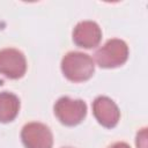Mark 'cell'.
Returning a JSON list of instances; mask_svg holds the SVG:
<instances>
[{"instance_id": "obj_1", "label": "cell", "mask_w": 148, "mask_h": 148, "mask_svg": "<svg viewBox=\"0 0 148 148\" xmlns=\"http://www.w3.org/2000/svg\"><path fill=\"white\" fill-rule=\"evenodd\" d=\"M61 72L64 76L75 83L89 80L95 72V62L92 58L83 52L71 51L61 59Z\"/></svg>"}, {"instance_id": "obj_2", "label": "cell", "mask_w": 148, "mask_h": 148, "mask_svg": "<svg viewBox=\"0 0 148 148\" xmlns=\"http://www.w3.org/2000/svg\"><path fill=\"white\" fill-rule=\"evenodd\" d=\"M128 46L119 38H112L105 42L96 52L95 60L101 68H116L123 66L128 59Z\"/></svg>"}, {"instance_id": "obj_3", "label": "cell", "mask_w": 148, "mask_h": 148, "mask_svg": "<svg viewBox=\"0 0 148 148\" xmlns=\"http://www.w3.org/2000/svg\"><path fill=\"white\" fill-rule=\"evenodd\" d=\"M57 119L65 126H76L87 116V104L82 99H74L68 96L60 97L53 105Z\"/></svg>"}, {"instance_id": "obj_4", "label": "cell", "mask_w": 148, "mask_h": 148, "mask_svg": "<svg viewBox=\"0 0 148 148\" xmlns=\"http://www.w3.org/2000/svg\"><path fill=\"white\" fill-rule=\"evenodd\" d=\"M21 140L25 148H52L53 134L43 123L31 121L21 130Z\"/></svg>"}, {"instance_id": "obj_5", "label": "cell", "mask_w": 148, "mask_h": 148, "mask_svg": "<svg viewBox=\"0 0 148 148\" xmlns=\"http://www.w3.org/2000/svg\"><path fill=\"white\" fill-rule=\"evenodd\" d=\"M25 72L27 59L20 50L14 47L0 50V74L8 79L17 80L24 76Z\"/></svg>"}, {"instance_id": "obj_6", "label": "cell", "mask_w": 148, "mask_h": 148, "mask_svg": "<svg viewBox=\"0 0 148 148\" xmlns=\"http://www.w3.org/2000/svg\"><path fill=\"white\" fill-rule=\"evenodd\" d=\"M92 114L97 123L105 128H113L120 119L118 105L108 96H97L92 102Z\"/></svg>"}, {"instance_id": "obj_7", "label": "cell", "mask_w": 148, "mask_h": 148, "mask_svg": "<svg viewBox=\"0 0 148 148\" xmlns=\"http://www.w3.org/2000/svg\"><path fill=\"white\" fill-rule=\"evenodd\" d=\"M72 38L79 47L94 49L98 46L102 40V29L95 21H81L74 27Z\"/></svg>"}, {"instance_id": "obj_8", "label": "cell", "mask_w": 148, "mask_h": 148, "mask_svg": "<svg viewBox=\"0 0 148 148\" xmlns=\"http://www.w3.org/2000/svg\"><path fill=\"white\" fill-rule=\"evenodd\" d=\"M20 112V98L9 91L0 92V123L13 121Z\"/></svg>"}, {"instance_id": "obj_9", "label": "cell", "mask_w": 148, "mask_h": 148, "mask_svg": "<svg viewBox=\"0 0 148 148\" xmlns=\"http://www.w3.org/2000/svg\"><path fill=\"white\" fill-rule=\"evenodd\" d=\"M136 148H147V128L143 127L136 133L135 138Z\"/></svg>"}, {"instance_id": "obj_10", "label": "cell", "mask_w": 148, "mask_h": 148, "mask_svg": "<svg viewBox=\"0 0 148 148\" xmlns=\"http://www.w3.org/2000/svg\"><path fill=\"white\" fill-rule=\"evenodd\" d=\"M108 148H131V146L124 141H118V142H114L112 143L111 146H109Z\"/></svg>"}, {"instance_id": "obj_11", "label": "cell", "mask_w": 148, "mask_h": 148, "mask_svg": "<svg viewBox=\"0 0 148 148\" xmlns=\"http://www.w3.org/2000/svg\"><path fill=\"white\" fill-rule=\"evenodd\" d=\"M62 148H73V147H62Z\"/></svg>"}]
</instances>
